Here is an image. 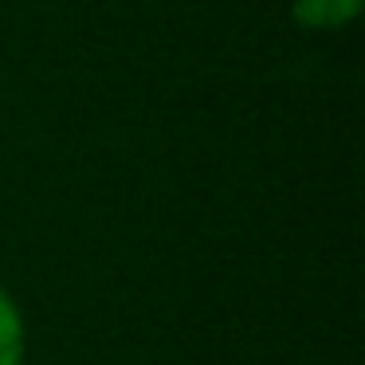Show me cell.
Masks as SVG:
<instances>
[{
  "instance_id": "7a4b0ae2",
  "label": "cell",
  "mask_w": 365,
  "mask_h": 365,
  "mask_svg": "<svg viewBox=\"0 0 365 365\" xmlns=\"http://www.w3.org/2000/svg\"><path fill=\"white\" fill-rule=\"evenodd\" d=\"M24 357V318L12 294L0 287V365H20Z\"/></svg>"
},
{
  "instance_id": "6da1fadb",
  "label": "cell",
  "mask_w": 365,
  "mask_h": 365,
  "mask_svg": "<svg viewBox=\"0 0 365 365\" xmlns=\"http://www.w3.org/2000/svg\"><path fill=\"white\" fill-rule=\"evenodd\" d=\"M361 0H294V20L307 28H338L357 16Z\"/></svg>"
}]
</instances>
